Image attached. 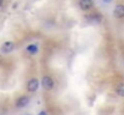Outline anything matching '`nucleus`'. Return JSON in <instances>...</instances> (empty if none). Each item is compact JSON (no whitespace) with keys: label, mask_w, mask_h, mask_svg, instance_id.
Segmentation results:
<instances>
[{"label":"nucleus","mask_w":124,"mask_h":115,"mask_svg":"<svg viewBox=\"0 0 124 115\" xmlns=\"http://www.w3.org/2000/svg\"><path fill=\"white\" fill-rule=\"evenodd\" d=\"M40 84H41V86L43 88V90H46V91H51L54 88V80H53L52 77L48 76V74L42 77Z\"/></svg>","instance_id":"1"},{"label":"nucleus","mask_w":124,"mask_h":115,"mask_svg":"<svg viewBox=\"0 0 124 115\" xmlns=\"http://www.w3.org/2000/svg\"><path fill=\"white\" fill-rule=\"evenodd\" d=\"M40 88V80L38 78H30L27 83V91L33 94V92H36L38 89Z\"/></svg>","instance_id":"2"},{"label":"nucleus","mask_w":124,"mask_h":115,"mask_svg":"<svg viewBox=\"0 0 124 115\" xmlns=\"http://www.w3.org/2000/svg\"><path fill=\"white\" fill-rule=\"evenodd\" d=\"M29 102H30V97L27 96V95H22V96H19V97L16 100L15 106H16V108L22 109V108L27 107V106L29 104Z\"/></svg>","instance_id":"3"},{"label":"nucleus","mask_w":124,"mask_h":115,"mask_svg":"<svg viewBox=\"0 0 124 115\" xmlns=\"http://www.w3.org/2000/svg\"><path fill=\"white\" fill-rule=\"evenodd\" d=\"M15 48H16V44H15L12 41H6V42L1 46V52H2L4 54H8V53L13 52Z\"/></svg>","instance_id":"4"},{"label":"nucleus","mask_w":124,"mask_h":115,"mask_svg":"<svg viewBox=\"0 0 124 115\" xmlns=\"http://www.w3.org/2000/svg\"><path fill=\"white\" fill-rule=\"evenodd\" d=\"M78 5L82 11H90L94 7V1L93 0H80Z\"/></svg>","instance_id":"5"},{"label":"nucleus","mask_w":124,"mask_h":115,"mask_svg":"<svg viewBox=\"0 0 124 115\" xmlns=\"http://www.w3.org/2000/svg\"><path fill=\"white\" fill-rule=\"evenodd\" d=\"M113 16H115L117 19H123L124 18V4H118V5L115 7Z\"/></svg>","instance_id":"6"},{"label":"nucleus","mask_w":124,"mask_h":115,"mask_svg":"<svg viewBox=\"0 0 124 115\" xmlns=\"http://www.w3.org/2000/svg\"><path fill=\"white\" fill-rule=\"evenodd\" d=\"M27 52H28L29 54H31V55L36 54V53L39 52L38 44H29V46H27Z\"/></svg>","instance_id":"7"},{"label":"nucleus","mask_w":124,"mask_h":115,"mask_svg":"<svg viewBox=\"0 0 124 115\" xmlns=\"http://www.w3.org/2000/svg\"><path fill=\"white\" fill-rule=\"evenodd\" d=\"M116 92L119 97H124V83H121L117 88H116Z\"/></svg>","instance_id":"8"},{"label":"nucleus","mask_w":124,"mask_h":115,"mask_svg":"<svg viewBox=\"0 0 124 115\" xmlns=\"http://www.w3.org/2000/svg\"><path fill=\"white\" fill-rule=\"evenodd\" d=\"M88 18H93V20H96V22H100V19H101V16L99 14V13H94V14H90Z\"/></svg>","instance_id":"9"},{"label":"nucleus","mask_w":124,"mask_h":115,"mask_svg":"<svg viewBox=\"0 0 124 115\" xmlns=\"http://www.w3.org/2000/svg\"><path fill=\"white\" fill-rule=\"evenodd\" d=\"M38 115H48V113H47L46 110H41V112H40Z\"/></svg>","instance_id":"10"},{"label":"nucleus","mask_w":124,"mask_h":115,"mask_svg":"<svg viewBox=\"0 0 124 115\" xmlns=\"http://www.w3.org/2000/svg\"><path fill=\"white\" fill-rule=\"evenodd\" d=\"M2 2H4V0H0V6L2 5Z\"/></svg>","instance_id":"11"},{"label":"nucleus","mask_w":124,"mask_h":115,"mask_svg":"<svg viewBox=\"0 0 124 115\" xmlns=\"http://www.w3.org/2000/svg\"><path fill=\"white\" fill-rule=\"evenodd\" d=\"M104 1H105V2H110L111 0H104Z\"/></svg>","instance_id":"12"},{"label":"nucleus","mask_w":124,"mask_h":115,"mask_svg":"<svg viewBox=\"0 0 124 115\" xmlns=\"http://www.w3.org/2000/svg\"><path fill=\"white\" fill-rule=\"evenodd\" d=\"M27 115H30V114H27Z\"/></svg>","instance_id":"13"}]
</instances>
